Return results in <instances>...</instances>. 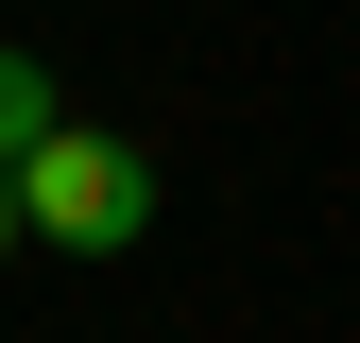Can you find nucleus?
<instances>
[{
  "label": "nucleus",
  "instance_id": "7ed1b4c3",
  "mask_svg": "<svg viewBox=\"0 0 360 343\" xmlns=\"http://www.w3.org/2000/svg\"><path fill=\"white\" fill-rule=\"evenodd\" d=\"M0 240H18V172H0Z\"/></svg>",
  "mask_w": 360,
  "mask_h": 343
},
{
  "label": "nucleus",
  "instance_id": "f257e3e1",
  "mask_svg": "<svg viewBox=\"0 0 360 343\" xmlns=\"http://www.w3.org/2000/svg\"><path fill=\"white\" fill-rule=\"evenodd\" d=\"M18 224L69 240V257H138L155 240V155L103 138V120H52V138L18 155Z\"/></svg>",
  "mask_w": 360,
  "mask_h": 343
},
{
  "label": "nucleus",
  "instance_id": "f03ea898",
  "mask_svg": "<svg viewBox=\"0 0 360 343\" xmlns=\"http://www.w3.org/2000/svg\"><path fill=\"white\" fill-rule=\"evenodd\" d=\"M52 120H69V86H52V69H34V52H0V172H18L34 138H52Z\"/></svg>",
  "mask_w": 360,
  "mask_h": 343
}]
</instances>
